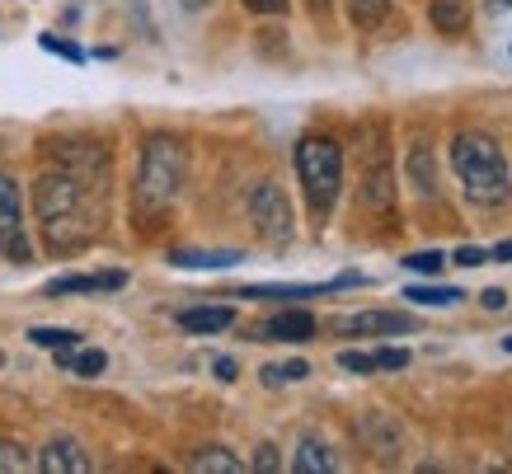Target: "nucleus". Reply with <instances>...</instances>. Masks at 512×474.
Here are the masks:
<instances>
[{
  "label": "nucleus",
  "instance_id": "nucleus-1",
  "mask_svg": "<svg viewBox=\"0 0 512 474\" xmlns=\"http://www.w3.org/2000/svg\"><path fill=\"white\" fill-rule=\"evenodd\" d=\"M33 212H38V226H43V245L52 254H62V259L90 249L94 235H99L90 188L71 169H47V174L33 179Z\"/></svg>",
  "mask_w": 512,
  "mask_h": 474
},
{
  "label": "nucleus",
  "instance_id": "nucleus-2",
  "mask_svg": "<svg viewBox=\"0 0 512 474\" xmlns=\"http://www.w3.org/2000/svg\"><path fill=\"white\" fill-rule=\"evenodd\" d=\"M451 169L461 179V193L475 207H503L512 198V174L508 160L498 151V141L489 132H456L451 137Z\"/></svg>",
  "mask_w": 512,
  "mask_h": 474
},
{
  "label": "nucleus",
  "instance_id": "nucleus-3",
  "mask_svg": "<svg viewBox=\"0 0 512 474\" xmlns=\"http://www.w3.org/2000/svg\"><path fill=\"white\" fill-rule=\"evenodd\" d=\"M184 174H188V151L184 141L170 137V132H156V137L141 141V165H137V212H165L179 188H184Z\"/></svg>",
  "mask_w": 512,
  "mask_h": 474
},
{
  "label": "nucleus",
  "instance_id": "nucleus-4",
  "mask_svg": "<svg viewBox=\"0 0 512 474\" xmlns=\"http://www.w3.org/2000/svg\"><path fill=\"white\" fill-rule=\"evenodd\" d=\"M296 179H301V193H306V207H311L315 221H329L334 202L343 193V151L339 141L329 137H301L296 141Z\"/></svg>",
  "mask_w": 512,
  "mask_h": 474
},
{
  "label": "nucleus",
  "instance_id": "nucleus-5",
  "mask_svg": "<svg viewBox=\"0 0 512 474\" xmlns=\"http://www.w3.org/2000/svg\"><path fill=\"white\" fill-rule=\"evenodd\" d=\"M0 254L10 263L33 259V240L24 230V193H19V179L5 169H0Z\"/></svg>",
  "mask_w": 512,
  "mask_h": 474
},
{
  "label": "nucleus",
  "instance_id": "nucleus-6",
  "mask_svg": "<svg viewBox=\"0 0 512 474\" xmlns=\"http://www.w3.org/2000/svg\"><path fill=\"white\" fill-rule=\"evenodd\" d=\"M249 221H254V230L264 235L268 245H287L292 240V202L273 179L249 188Z\"/></svg>",
  "mask_w": 512,
  "mask_h": 474
},
{
  "label": "nucleus",
  "instance_id": "nucleus-7",
  "mask_svg": "<svg viewBox=\"0 0 512 474\" xmlns=\"http://www.w3.org/2000/svg\"><path fill=\"white\" fill-rule=\"evenodd\" d=\"M329 329L343 338H372V334H414L419 320L404 310H357V315H339L329 320Z\"/></svg>",
  "mask_w": 512,
  "mask_h": 474
},
{
  "label": "nucleus",
  "instance_id": "nucleus-8",
  "mask_svg": "<svg viewBox=\"0 0 512 474\" xmlns=\"http://www.w3.org/2000/svg\"><path fill=\"white\" fill-rule=\"evenodd\" d=\"M315 315L311 310H278V315H268L254 334H259V343H311L315 338Z\"/></svg>",
  "mask_w": 512,
  "mask_h": 474
},
{
  "label": "nucleus",
  "instance_id": "nucleus-9",
  "mask_svg": "<svg viewBox=\"0 0 512 474\" xmlns=\"http://www.w3.org/2000/svg\"><path fill=\"white\" fill-rule=\"evenodd\" d=\"M33 470L43 474H85L90 470V456H85V446L76 437H52V442L33 456Z\"/></svg>",
  "mask_w": 512,
  "mask_h": 474
},
{
  "label": "nucleus",
  "instance_id": "nucleus-10",
  "mask_svg": "<svg viewBox=\"0 0 512 474\" xmlns=\"http://www.w3.org/2000/svg\"><path fill=\"white\" fill-rule=\"evenodd\" d=\"M127 273L123 268H109V273H71V277H52L47 282V296H94V291H123Z\"/></svg>",
  "mask_w": 512,
  "mask_h": 474
},
{
  "label": "nucleus",
  "instance_id": "nucleus-11",
  "mask_svg": "<svg viewBox=\"0 0 512 474\" xmlns=\"http://www.w3.org/2000/svg\"><path fill=\"white\" fill-rule=\"evenodd\" d=\"M428 24L442 38H466L470 33V0H428Z\"/></svg>",
  "mask_w": 512,
  "mask_h": 474
},
{
  "label": "nucleus",
  "instance_id": "nucleus-12",
  "mask_svg": "<svg viewBox=\"0 0 512 474\" xmlns=\"http://www.w3.org/2000/svg\"><path fill=\"white\" fill-rule=\"evenodd\" d=\"M184 334H221L235 324V310L231 306H193V310H179L174 315Z\"/></svg>",
  "mask_w": 512,
  "mask_h": 474
},
{
  "label": "nucleus",
  "instance_id": "nucleus-13",
  "mask_svg": "<svg viewBox=\"0 0 512 474\" xmlns=\"http://www.w3.org/2000/svg\"><path fill=\"white\" fill-rule=\"evenodd\" d=\"M292 470L296 474H315V470H339V456L329 451V442H320V437H301L296 442V456H292Z\"/></svg>",
  "mask_w": 512,
  "mask_h": 474
},
{
  "label": "nucleus",
  "instance_id": "nucleus-14",
  "mask_svg": "<svg viewBox=\"0 0 512 474\" xmlns=\"http://www.w3.org/2000/svg\"><path fill=\"white\" fill-rule=\"evenodd\" d=\"M174 268H235V263H245L240 249H174L170 254Z\"/></svg>",
  "mask_w": 512,
  "mask_h": 474
},
{
  "label": "nucleus",
  "instance_id": "nucleus-15",
  "mask_svg": "<svg viewBox=\"0 0 512 474\" xmlns=\"http://www.w3.org/2000/svg\"><path fill=\"white\" fill-rule=\"evenodd\" d=\"M362 202L376 207V212H390V207H395V174L386 169V160H372V165H367V193H362Z\"/></svg>",
  "mask_w": 512,
  "mask_h": 474
},
{
  "label": "nucleus",
  "instance_id": "nucleus-16",
  "mask_svg": "<svg viewBox=\"0 0 512 474\" xmlns=\"http://www.w3.org/2000/svg\"><path fill=\"white\" fill-rule=\"evenodd\" d=\"M57 367L76 371L80 381H94V376H104L109 357H104L99 348H57Z\"/></svg>",
  "mask_w": 512,
  "mask_h": 474
},
{
  "label": "nucleus",
  "instance_id": "nucleus-17",
  "mask_svg": "<svg viewBox=\"0 0 512 474\" xmlns=\"http://www.w3.org/2000/svg\"><path fill=\"white\" fill-rule=\"evenodd\" d=\"M188 465H193L198 474H240V470H245V460L231 456L226 446H202V451L188 460Z\"/></svg>",
  "mask_w": 512,
  "mask_h": 474
},
{
  "label": "nucleus",
  "instance_id": "nucleus-18",
  "mask_svg": "<svg viewBox=\"0 0 512 474\" xmlns=\"http://www.w3.org/2000/svg\"><path fill=\"white\" fill-rule=\"evenodd\" d=\"M404 301L447 310V306H456V301H466V291H461V287H409V291H404Z\"/></svg>",
  "mask_w": 512,
  "mask_h": 474
},
{
  "label": "nucleus",
  "instance_id": "nucleus-19",
  "mask_svg": "<svg viewBox=\"0 0 512 474\" xmlns=\"http://www.w3.org/2000/svg\"><path fill=\"white\" fill-rule=\"evenodd\" d=\"M390 0H348V15H353L357 29H376L381 19H386Z\"/></svg>",
  "mask_w": 512,
  "mask_h": 474
},
{
  "label": "nucleus",
  "instance_id": "nucleus-20",
  "mask_svg": "<svg viewBox=\"0 0 512 474\" xmlns=\"http://www.w3.org/2000/svg\"><path fill=\"white\" fill-rule=\"evenodd\" d=\"M409 179H414L419 193H437V169H428V151H423V146L409 151Z\"/></svg>",
  "mask_w": 512,
  "mask_h": 474
},
{
  "label": "nucleus",
  "instance_id": "nucleus-21",
  "mask_svg": "<svg viewBox=\"0 0 512 474\" xmlns=\"http://www.w3.org/2000/svg\"><path fill=\"white\" fill-rule=\"evenodd\" d=\"M259 376H264V385H292V381H306V376H311V362L296 357V362H282V367H264Z\"/></svg>",
  "mask_w": 512,
  "mask_h": 474
},
{
  "label": "nucleus",
  "instance_id": "nucleus-22",
  "mask_svg": "<svg viewBox=\"0 0 512 474\" xmlns=\"http://www.w3.org/2000/svg\"><path fill=\"white\" fill-rule=\"evenodd\" d=\"M29 338L38 343V348H80V334L76 329H29Z\"/></svg>",
  "mask_w": 512,
  "mask_h": 474
},
{
  "label": "nucleus",
  "instance_id": "nucleus-23",
  "mask_svg": "<svg viewBox=\"0 0 512 474\" xmlns=\"http://www.w3.org/2000/svg\"><path fill=\"white\" fill-rule=\"evenodd\" d=\"M33 470V456L19 442H0V474H24Z\"/></svg>",
  "mask_w": 512,
  "mask_h": 474
},
{
  "label": "nucleus",
  "instance_id": "nucleus-24",
  "mask_svg": "<svg viewBox=\"0 0 512 474\" xmlns=\"http://www.w3.org/2000/svg\"><path fill=\"white\" fill-rule=\"evenodd\" d=\"M339 367H343V371H353V376H372V371H376V352L343 348V352H339Z\"/></svg>",
  "mask_w": 512,
  "mask_h": 474
},
{
  "label": "nucleus",
  "instance_id": "nucleus-25",
  "mask_svg": "<svg viewBox=\"0 0 512 474\" xmlns=\"http://www.w3.org/2000/svg\"><path fill=\"white\" fill-rule=\"evenodd\" d=\"M404 268H409V273H442V268H447V254H442V249H428V254H409V259H404Z\"/></svg>",
  "mask_w": 512,
  "mask_h": 474
},
{
  "label": "nucleus",
  "instance_id": "nucleus-26",
  "mask_svg": "<svg viewBox=\"0 0 512 474\" xmlns=\"http://www.w3.org/2000/svg\"><path fill=\"white\" fill-rule=\"evenodd\" d=\"M38 47H43V52H57V57H66V62H85V47H76V43H66V38H57V33H43V38H38Z\"/></svg>",
  "mask_w": 512,
  "mask_h": 474
},
{
  "label": "nucleus",
  "instance_id": "nucleus-27",
  "mask_svg": "<svg viewBox=\"0 0 512 474\" xmlns=\"http://www.w3.org/2000/svg\"><path fill=\"white\" fill-rule=\"evenodd\" d=\"M404 367H409L404 348H376V371H404Z\"/></svg>",
  "mask_w": 512,
  "mask_h": 474
},
{
  "label": "nucleus",
  "instance_id": "nucleus-28",
  "mask_svg": "<svg viewBox=\"0 0 512 474\" xmlns=\"http://www.w3.org/2000/svg\"><path fill=\"white\" fill-rule=\"evenodd\" d=\"M484 259H489V249H475V245H461V249H456V263H461V268H480Z\"/></svg>",
  "mask_w": 512,
  "mask_h": 474
},
{
  "label": "nucleus",
  "instance_id": "nucleus-29",
  "mask_svg": "<svg viewBox=\"0 0 512 474\" xmlns=\"http://www.w3.org/2000/svg\"><path fill=\"white\" fill-rule=\"evenodd\" d=\"M245 10H254V15H287V0H245Z\"/></svg>",
  "mask_w": 512,
  "mask_h": 474
},
{
  "label": "nucleus",
  "instance_id": "nucleus-30",
  "mask_svg": "<svg viewBox=\"0 0 512 474\" xmlns=\"http://www.w3.org/2000/svg\"><path fill=\"white\" fill-rule=\"evenodd\" d=\"M480 306H484V310H503V306H508V291H503V287H489V291L480 296Z\"/></svg>",
  "mask_w": 512,
  "mask_h": 474
},
{
  "label": "nucleus",
  "instance_id": "nucleus-31",
  "mask_svg": "<svg viewBox=\"0 0 512 474\" xmlns=\"http://www.w3.org/2000/svg\"><path fill=\"white\" fill-rule=\"evenodd\" d=\"M254 470H278V446H259V456H254Z\"/></svg>",
  "mask_w": 512,
  "mask_h": 474
},
{
  "label": "nucleus",
  "instance_id": "nucleus-32",
  "mask_svg": "<svg viewBox=\"0 0 512 474\" xmlns=\"http://www.w3.org/2000/svg\"><path fill=\"white\" fill-rule=\"evenodd\" d=\"M217 376H221V381H235V362H231V357H217Z\"/></svg>",
  "mask_w": 512,
  "mask_h": 474
},
{
  "label": "nucleus",
  "instance_id": "nucleus-33",
  "mask_svg": "<svg viewBox=\"0 0 512 474\" xmlns=\"http://www.w3.org/2000/svg\"><path fill=\"white\" fill-rule=\"evenodd\" d=\"M489 259H498V263H512V240H503V245H494V254Z\"/></svg>",
  "mask_w": 512,
  "mask_h": 474
},
{
  "label": "nucleus",
  "instance_id": "nucleus-34",
  "mask_svg": "<svg viewBox=\"0 0 512 474\" xmlns=\"http://www.w3.org/2000/svg\"><path fill=\"white\" fill-rule=\"evenodd\" d=\"M179 5H184V10H207L212 0H179Z\"/></svg>",
  "mask_w": 512,
  "mask_h": 474
},
{
  "label": "nucleus",
  "instance_id": "nucleus-35",
  "mask_svg": "<svg viewBox=\"0 0 512 474\" xmlns=\"http://www.w3.org/2000/svg\"><path fill=\"white\" fill-rule=\"evenodd\" d=\"M311 10H315V15H325V10H329V0H311Z\"/></svg>",
  "mask_w": 512,
  "mask_h": 474
},
{
  "label": "nucleus",
  "instance_id": "nucleus-36",
  "mask_svg": "<svg viewBox=\"0 0 512 474\" xmlns=\"http://www.w3.org/2000/svg\"><path fill=\"white\" fill-rule=\"evenodd\" d=\"M503 348H508V352H512V334H508V338H503Z\"/></svg>",
  "mask_w": 512,
  "mask_h": 474
}]
</instances>
